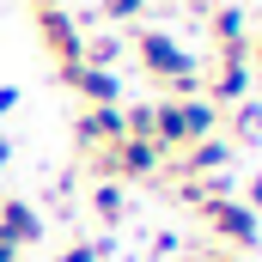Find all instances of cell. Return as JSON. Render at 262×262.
Returning <instances> with one entry per match:
<instances>
[{
	"label": "cell",
	"mask_w": 262,
	"mask_h": 262,
	"mask_svg": "<svg viewBox=\"0 0 262 262\" xmlns=\"http://www.w3.org/2000/svg\"><path fill=\"white\" fill-rule=\"evenodd\" d=\"M207 31H213V43L220 49H238V43H250V18H244V6H213L207 12Z\"/></svg>",
	"instance_id": "obj_9"
},
{
	"label": "cell",
	"mask_w": 262,
	"mask_h": 262,
	"mask_svg": "<svg viewBox=\"0 0 262 262\" xmlns=\"http://www.w3.org/2000/svg\"><path fill=\"white\" fill-rule=\"evenodd\" d=\"M79 61L85 67H116L122 61V37H116V31H92L85 49H79Z\"/></svg>",
	"instance_id": "obj_10"
},
{
	"label": "cell",
	"mask_w": 262,
	"mask_h": 262,
	"mask_svg": "<svg viewBox=\"0 0 262 262\" xmlns=\"http://www.w3.org/2000/svg\"><path fill=\"white\" fill-rule=\"evenodd\" d=\"M201 262H250V256H238V250H207Z\"/></svg>",
	"instance_id": "obj_17"
},
{
	"label": "cell",
	"mask_w": 262,
	"mask_h": 262,
	"mask_svg": "<svg viewBox=\"0 0 262 262\" xmlns=\"http://www.w3.org/2000/svg\"><path fill=\"white\" fill-rule=\"evenodd\" d=\"M6 110H18V85H0V116Z\"/></svg>",
	"instance_id": "obj_16"
},
{
	"label": "cell",
	"mask_w": 262,
	"mask_h": 262,
	"mask_svg": "<svg viewBox=\"0 0 262 262\" xmlns=\"http://www.w3.org/2000/svg\"><path fill=\"white\" fill-rule=\"evenodd\" d=\"M146 12V0H98V18H110V25H134Z\"/></svg>",
	"instance_id": "obj_13"
},
{
	"label": "cell",
	"mask_w": 262,
	"mask_h": 262,
	"mask_svg": "<svg viewBox=\"0 0 262 262\" xmlns=\"http://www.w3.org/2000/svg\"><path fill=\"white\" fill-rule=\"evenodd\" d=\"M61 262H104V244H67Z\"/></svg>",
	"instance_id": "obj_14"
},
{
	"label": "cell",
	"mask_w": 262,
	"mask_h": 262,
	"mask_svg": "<svg viewBox=\"0 0 262 262\" xmlns=\"http://www.w3.org/2000/svg\"><path fill=\"white\" fill-rule=\"evenodd\" d=\"M98 171L128 177V183L159 177V171H165V146H159V140H140V134H122L116 146H104V152H98Z\"/></svg>",
	"instance_id": "obj_4"
},
{
	"label": "cell",
	"mask_w": 262,
	"mask_h": 262,
	"mask_svg": "<svg viewBox=\"0 0 262 262\" xmlns=\"http://www.w3.org/2000/svg\"><path fill=\"white\" fill-rule=\"evenodd\" d=\"M25 256V250H12V244H0V262H18Z\"/></svg>",
	"instance_id": "obj_19"
},
{
	"label": "cell",
	"mask_w": 262,
	"mask_h": 262,
	"mask_svg": "<svg viewBox=\"0 0 262 262\" xmlns=\"http://www.w3.org/2000/svg\"><path fill=\"white\" fill-rule=\"evenodd\" d=\"M92 213H98L104 226H116V220L128 213V201H122V183H92Z\"/></svg>",
	"instance_id": "obj_11"
},
{
	"label": "cell",
	"mask_w": 262,
	"mask_h": 262,
	"mask_svg": "<svg viewBox=\"0 0 262 262\" xmlns=\"http://www.w3.org/2000/svg\"><path fill=\"white\" fill-rule=\"evenodd\" d=\"M213 128H220V110L207 98H165V104H152V140L165 146V159L183 152L189 140H207Z\"/></svg>",
	"instance_id": "obj_2"
},
{
	"label": "cell",
	"mask_w": 262,
	"mask_h": 262,
	"mask_svg": "<svg viewBox=\"0 0 262 262\" xmlns=\"http://www.w3.org/2000/svg\"><path fill=\"white\" fill-rule=\"evenodd\" d=\"M238 201H244V207H250V213L262 220V171L250 177V183H244V195H238Z\"/></svg>",
	"instance_id": "obj_15"
},
{
	"label": "cell",
	"mask_w": 262,
	"mask_h": 262,
	"mask_svg": "<svg viewBox=\"0 0 262 262\" xmlns=\"http://www.w3.org/2000/svg\"><path fill=\"white\" fill-rule=\"evenodd\" d=\"M61 85H73L85 104H122V79H116V67H61Z\"/></svg>",
	"instance_id": "obj_8"
},
{
	"label": "cell",
	"mask_w": 262,
	"mask_h": 262,
	"mask_svg": "<svg viewBox=\"0 0 262 262\" xmlns=\"http://www.w3.org/2000/svg\"><path fill=\"white\" fill-rule=\"evenodd\" d=\"M0 244H12V250L43 244V213L18 195H0Z\"/></svg>",
	"instance_id": "obj_7"
},
{
	"label": "cell",
	"mask_w": 262,
	"mask_h": 262,
	"mask_svg": "<svg viewBox=\"0 0 262 262\" xmlns=\"http://www.w3.org/2000/svg\"><path fill=\"white\" fill-rule=\"evenodd\" d=\"M122 104H85L79 110V122H73V140L85 146V152H104V146H116L122 140Z\"/></svg>",
	"instance_id": "obj_5"
},
{
	"label": "cell",
	"mask_w": 262,
	"mask_h": 262,
	"mask_svg": "<svg viewBox=\"0 0 262 262\" xmlns=\"http://www.w3.org/2000/svg\"><path fill=\"white\" fill-rule=\"evenodd\" d=\"M226 165H232V140H220V134H207V140H189V146L177 152V177H183V183L220 177Z\"/></svg>",
	"instance_id": "obj_6"
},
{
	"label": "cell",
	"mask_w": 262,
	"mask_h": 262,
	"mask_svg": "<svg viewBox=\"0 0 262 262\" xmlns=\"http://www.w3.org/2000/svg\"><path fill=\"white\" fill-rule=\"evenodd\" d=\"M195 213L207 220V232H213L226 250H238V256H250V250L262 244V220H256V213H250L238 195H207Z\"/></svg>",
	"instance_id": "obj_3"
},
{
	"label": "cell",
	"mask_w": 262,
	"mask_h": 262,
	"mask_svg": "<svg viewBox=\"0 0 262 262\" xmlns=\"http://www.w3.org/2000/svg\"><path fill=\"white\" fill-rule=\"evenodd\" d=\"M232 134H238V140H256V134H262V98L232 104Z\"/></svg>",
	"instance_id": "obj_12"
},
{
	"label": "cell",
	"mask_w": 262,
	"mask_h": 262,
	"mask_svg": "<svg viewBox=\"0 0 262 262\" xmlns=\"http://www.w3.org/2000/svg\"><path fill=\"white\" fill-rule=\"evenodd\" d=\"M134 61H140V73L146 79H159L171 98H201V61L171 37V31H152V25H140L134 31Z\"/></svg>",
	"instance_id": "obj_1"
},
{
	"label": "cell",
	"mask_w": 262,
	"mask_h": 262,
	"mask_svg": "<svg viewBox=\"0 0 262 262\" xmlns=\"http://www.w3.org/2000/svg\"><path fill=\"white\" fill-rule=\"evenodd\" d=\"M250 79H262V37L250 43Z\"/></svg>",
	"instance_id": "obj_18"
}]
</instances>
